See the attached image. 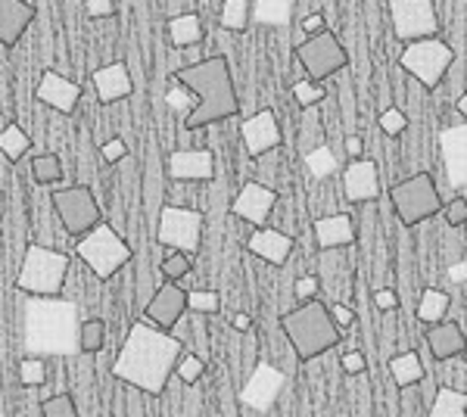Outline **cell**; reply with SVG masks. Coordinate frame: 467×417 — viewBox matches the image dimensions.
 Wrapping results in <instances>:
<instances>
[{
    "mask_svg": "<svg viewBox=\"0 0 467 417\" xmlns=\"http://www.w3.org/2000/svg\"><path fill=\"white\" fill-rule=\"evenodd\" d=\"M181 352H184V343L175 333L156 328L144 318V321H134L131 330H128V339L119 349L112 374L131 390L147 392V396H162L171 374L178 370Z\"/></svg>",
    "mask_w": 467,
    "mask_h": 417,
    "instance_id": "cell-1",
    "label": "cell"
},
{
    "mask_svg": "<svg viewBox=\"0 0 467 417\" xmlns=\"http://www.w3.org/2000/svg\"><path fill=\"white\" fill-rule=\"evenodd\" d=\"M171 78H178L181 85H187L197 94V106L184 119L187 131H200V128L224 122L240 112L237 88H234V75L224 57H209L202 63L184 66Z\"/></svg>",
    "mask_w": 467,
    "mask_h": 417,
    "instance_id": "cell-2",
    "label": "cell"
},
{
    "mask_svg": "<svg viewBox=\"0 0 467 417\" xmlns=\"http://www.w3.org/2000/svg\"><path fill=\"white\" fill-rule=\"evenodd\" d=\"M26 349L32 355L81 352V328L75 302L59 296H28L26 302Z\"/></svg>",
    "mask_w": 467,
    "mask_h": 417,
    "instance_id": "cell-3",
    "label": "cell"
},
{
    "mask_svg": "<svg viewBox=\"0 0 467 417\" xmlns=\"http://www.w3.org/2000/svg\"><path fill=\"white\" fill-rule=\"evenodd\" d=\"M281 330L287 333L293 352L303 361H312L318 355L330 352L334 346H340L343 339V328L334 321L330 308L315 296V299H306L299 308H293L281 318Z\"/></svg>",
    "mask_w": 467,
    "mask_h": 417,
    "instance_id": "cell-4",
    "label": "cell"
},
{
    "mask_svg": "<svg viewBox=\"0 0 467 417\" xmlns=\"http://www.w3.org/2000/svg\"><path fill=\"white\" fill-rule=\"evenodd\" d=\"M69 262H72L69 255L59 253V249L28 244L13 287L26 296H63Z\"/></svg>",
    "mask_w": 467,
    "mask_h": 417,
    "instance_id": "cell-5",
    "label": "cell"
},
{
    "mask_svg": "<svg viewBox=\"0 0 467 417\" xmlns=\"http://www.w3.org/2000/svg\"><path fill=\"white\" fill-rule=\"evenodd\" d=\"M131 255L134 253L128 246V240H122V234L107 222L94 224L88 234L78 237V259L100 280H109L116 271H122L131 262Z\"/></svg>",
    "mask_w": 467,
    "mask_h": 417,
    "instance_id": "cell-6",
    "label": "cell"
},
{
    "mask_svg": "<svg viewBox=\"0 0 467 417\" xmlns=\"http://www.w3.org/2000/svg\"><path fill=\"white\" fill-rule=\"evenodd\" d=\"M389 203H393L399 222L405 227H414L427 222V218L440 215L442 206H446L440 191H436V181L427 172H418L389 187Z\"/></svg>",
    "mask_w": 467,
    "mask_h": 417,
    "instance_id": "cell-7",
    "label": "cell"
},
{
    "mask_svg": "<svg viewBox=\"0 0 467 417\" xmlns=\"http://www.w3.org/2000/svg\"><path fill=\"white\" fill-rule=\"evenodd\" d=\"M451 63H455V50H451L446 41H440L436 35L409 41L402 47V53H399V66H402L414 81H420L427 90L442 85Z\"/></svg>",
    "mask_w": 467,
    "mask_h": 417,
    "instance_id": "cell-8",
    "label": "cell"
},
{
    "mask_svg": "<svg viewBox=\"0 0 467 417\" xmlns=\"http://www.w3.org/2000/svg\"><path fill=\"white\" fill-rule=\"evenodd\" d=\"M296 63L303 66V72L312 81H327L330 75L343 72L349 66V53L330 28H321L296 47Z\"/></svg>",
    "mask_w": 467,
    "mask_h": 417,
    "instance_id": "cell-9",
    "label": "cell"
},
{
    "mask_svg": "<svg viewBox=\"0 0 467 417\" xmlns=\"http://www.w3.org/2000/svg\"><path fill=\"white\" fill-rule=\"evenodd\" d=\"M202 237V212L187 206H162L160 227H156V240L165 249H184V253H197Z\"/></svg>",
    "mask_w": 467,
    "mask_h": 417,
    "instance_id": "cell-10",
    "label": "cell"
},
{
    "mask_svg": "<svg viewBox=\"0 0 467 417\" xmlns=\"http://www.w3.org/2000/svg\"><path fill=\"white\" fill-rule=\"evenodd\" d=\"M387 6L389 19H393V32L402 44L440 35V16H436L433 0H389Z\"/></svg>",
    "mask_w": 467,
    "mask_h": 417,
    "instance_id": "cell-11",
    "label": "cell"
},
{
    "mask_svg": "<svg viewBox=\"0 0 467 417\" xmlns=\"http://www.w3.org/2000/svg\"><path fill=\"white\" fill-rule=\"evenodd\" d=\"M54 209H57L59 222H63V227L69 234H75V237H81V234H88L94 224H100V203H97L94 191L85 184L57 191Z\"/></svg>",
    "mask_w": 467,
    "mask_h": 417,
    "instance_id": "cell-12",
    "label": "cell"
},
{
    "mask_svg": "<svg viewBox=\"0 0 467 417\" xmlns=\"http://www.w3.org/2000/svg\"><path fill=\"white\" fill-rule=\"evenodd\" d=\"M187 308H191L187 306V290H181L178 280L165 277V284L150 296V302L144 306V318L162 330H175Z\"/></svg>",
    "mask_w": 467,
    "mask_h": 417,
    "instance_id": "cell-13",
    "label": "cell"
},
{
    "mask_svg": "<svg viewBox=\"0 0 467 417\" xmlns=\"http://www.w3.org/2000/svg\"><path fill=\"white\" fill-rule=\"evenodd\" d=\"M275 203H277V193L271 191V187L259 184V181H250V184H244L240 187V193L234 196L231 215L244 218V222H250L253 227H262L268 222Z\"/></svg>",
    "mask_w": 467,
    "mask_h": 417,
    "instance_id": "cell-14",
    "label": "cell"
},
{
    "mask_svg": "<svg viewBox=\"0 0 467 417\" xmlns=\"http://www.w3.org/2000/svg\"><path fill=\"white\" fill-rule=\"evenodd\" d=\"M240 134H244L246 153L255 159L268 156L271 150L281 147V125H277V119L271 109H259L255 116L246 119V122L240 125Z\"/></svg>",
    "mask_w": 467,
    "mask_h": 417,
    "instance_id": "cell-15",
    "label": "cell"
},
{
    "mask_svg": "<svg viewBox=\"0 0 467 417\" xmlns=\"http://www.w3.org/2000/svg\"><path fill=\"white\" fill-rule=\"evenodd\" d=\"M35 97L54 112H59V116H72L81 100V85H75V81H69L59 72H44L35 88Z\"/></svg>",
    "mask_w": 467,
    "mask_h": 417,
    "instance_id": "cell-16",
    "label": "cell"
},
{
    "mask_svg": "<svg viewBox=\"0 0 467 417\" xmlns=\"http://www.w3.org/2000/svg\"><path fill=\"white\" fill-rule=\"evenodd\" d=\"M343 191L349 203H371L380 196V172L371 159H352L349 169L343 172Z\"/></svg>",
    "mask_w": 467,
    "mask_h": 417,
    "instance_id": "cell-17",
    "label": "cell"
},
{
    "mask_svg": "<svg viewBox=\"0 0 467 417\" xmlns=\"http://www.w3.org/2000/svg\"><path fill=\"white\" fill-rule=\"evenodd\" d=\"M281 386H284L281 370L271 368V365H259L250 374V381H246L240 399H244V405H250L253 412H268L271 401H275L277 392H281Z\"/></svg>",
    "mask_w": 467,
    "mask_h": 417,
    "instance_id": "cell-18",
    "label": "cell"
},
{
    "mask_svg": "<svg viewBox=\"0 0 467 417\" xmlns=\"http://www.w3.org/2000/svg\"><path fill=\"white\" fill-rule=\"evenodd\" d=\"M37 19V6L28 0H0V44L16 47L28 26Z\"/></svg>",
    "mask_w": 467,
    "mask_h": 417,
    "instance_id": "cell-19",
    "label": "cell"
},
{
    "mask_svg": "<svg viewBox=\"0 0 467 417\" xmlns=\"http://www.w3.org/2000/svg\"><path fill=\"white\" fill-rule=\"evenodd\" d=\"M440 147H442V162H446L449 184L464 187L467 184V122L442 131Z\"/></svg>",
    "mask_w": 467,
    "mask_h": 417,
    "instance_id": "cell-20",
    "label": "cell"
},
{
    "mask_svg": "<svg viewBox=\"0 0 467 417\" xmlns=\"http://www.w3.org/2000/svg\"><path fill=\"white\" fill-rule=\"evenodd\" d=\"M169 174L175 181H213L215 153L213 150H175L169 156Z\"/></svg>",
    "mask_w": 467,
    "mask_h": 417,
    "instance_id": "cell-21",
    "label": "cell"
},
{
    "mask_svg": "<svg viewBox=\"0 0 467 417\" xmlns=\"http://www.w3.org/2000/svg\"><path fill=\"white\" fill-rule=\"evenodd\" d=\"M427 346H431V355L436 361H451L458 355H464L467 349V333L458 328L455 321H436L427 328Z\"/></svg>",
    "mask_w": 467,
    "mask_h": 417,
    "instance_id": "cell-22",
    "label": "cell"
},
{
    "mask_svg": "<svg viewBox=\"0 0 467 417\" xmlns=\"http://www.w3.org/2000/svg\"><path fill=\"white\" fill-rule=\"evenodd\" d=\"M94 90H97V97H100V103H116V100L131 97L134 81H131L128 66L125 63L100 66V69L94 72Z\"/></svg>",
    "mask_w": 467,
    "mask_h": 417,
    "instance_id": "cell-23",
    "label": "cell"
},
{
    "mask_svg": "<svg viewBox=\"0 0 467 417\" xmlns=\"http://www.w3.org/2000/svg\"><path fill=\"white\" fill-rule=\"evenodd\" d=\"M250 253L265 259L268 265H284L293 253V237L284 231H275V227H255L250 237Z\"/></svg>",
    "mask_w": 467,
    "mask_h": 417,
    "instance_id": "cell-24",
    "label": "cell"
},
{
    "mask_svg": "<svg viewBox=\"0 0 467 417\" xmlns=\"http://www.w3.org/2000/svg\"><path fill=\"white\" fill-rule=\"evenodd\" d=\"M315 240L321 249H343L356 244V224L349 215H324L315 222Z\"/></svg>",
    "mask_w": 467,
    "mask_h": 417,
    "instance_id": "cell-25",
    "label": "cell"
},
{
    "mask_svg": "<svg viewBox=\"0 0 467 417\" xmlns=\"http://www.w3.org/2000/svg\"><path fill=\"white\" fill-rule=\"evenodd\" d=\"M206 37V28L197 13H181V16H171L169 19V41L175 47H193Z\"/></svg>",
    "mask_w": 467,
    "mask_h": 417,
    "instance_id": "cell-26",
    "label": "cell"
},
{
    "mask_svg": "<svg viewBox=\"0 0 467 417\" xmlns=\"http://www.w3.org/2000/svg\"><path fill=\"white\" fill-rule=\"evenodd\" d=\"M389 374H393V381L402 386V390H409V386H418L424 381V365H420V355L409 349V352H399L393 361H389Z\"/></svg>",
    "mask_w": 467,
    "mask_h": 417,
    "instance_id": "cell-27",
    "label": "cell"
},
{
    "mask_svg": "<svg viewBox=\"0 0 467 417\" xmlns=\"http://www.w3.org/2000/svg\"><path fill=\"white\" fill-rule=\"evenodd\" d=\"M427 414L431 417H467V392L451 390V386H440L433 405L427 408Z\"/></svg>",
    "mask_w": 467,
    "mask_h": 417,
    "instance_id": "cell-28",
    "label": "cell"
},
{
    "mask_svg": "<svg viewBox=\"0 0 467 417\" xmlns=\"http://www.w3.org/2000/svg\"><path fill=\"white\" fill-rule=\"evenodd\" d=\"M446 312H449V293L436 290V287H427L418 299V321L424 324V328H431V324L442 321Z\"/></svg>",
    "mask_w": 467,
    "mask_h": 417,
    "instance_id": "cell-29",
    "label": "cell"
},
{
    "mask_svg": "<svg viewBox=\"0 0 467 417\" xmlns=\"http://www.w3.org/2000/svg\"><path fill=\"white\" fill-rule=\"evenodd\" d=\"M28 150H32V138L16 122H6L4 134H0V153H4L6 162H19Z\"/></svg>",
    "mask_w": 467,
    "mask_h": 417,
    "instance_id": "cell-30",
    "label": "cell"
},
{
    "mask_svg": "<svg viewBox=\"0 0 467 417\" xmlns=\"http://www.w3.org/2000/svg\"><path fill=\"white\" fill-rule=\"evenodd\" d=\"M253 16L262 26H287L293 16V0H255Z\"/></svg>",
    "mask_w": 467,
    "mask_h": 417,
    "instance_id": "cell-31",
    "label": "cell"
},
{
    "mask_svg": "<svg viewBox=\"0 0 467 417\" xmlns=\"http://www.w3.org/2000/svg\"><path fill=\"white\" fill-rule=\"evenodd\" d=\"M246 26H250V0H224L222 28H228V32H246Z\"/></svg>",
    "mask_w": 467,
    "mask_h": 417,
    "instance_id": "cell-32",
    "label": "cell"
},
{
    "mask_svg": "<svg viewBox=\"0 0 467 417\" xmlns=\"http://www.w3.org/2000/svg\"><path fill=\"white\" fill-rule=\"evenodd\" d=\"M32 174L37 184H59L63 181V162L57 153H41L32 159Z\"/></svg>",
    "mask_w": 467,
    "mask_h": 417,
    "instance_id": "cell-33",
    "label": "cell"
},
{
    "mask_svg": "<svg viewBox=\"0 0 467 417\" xmlns=\"http://www.w3.org/2000/svg\"><path fill=\"white\" fill-rule=\"evenodd\" d=\"M103 346H107V324H103L100 318H88V321L81 324V352L97 355V352H103Z\"/></svg>",
    "mask_w": 467,
    "mask_h": 417,
    "instance_id": "cell-34",
    "label": "cell"
},
{
    "mask_svg": "<svg viewBox=\"0 0 467 417\" xmlns=\"http://www.w3.org/2000/svg\"><path fill=\"white\" fill-rule=\"evenodd\" d=\"M290 94H293V100L303 106V109H312V106H318L324 97H327V90H324V81L306 78V81H296Z\"/></svg>",
    "mask_w": 467,
    "mask_h": 417,
    "instance_id": "cell-35",
    "label": "cell"
},
{
    "mask_svg": "<svg viewBox=\"0 0 467 417\" xmlns=\"http://www.w3.org/2000/svg\"><path fill=\"white\" fill-rule=\"evenodd\" d=\"M160 271L169 280H181L191 275V253H184V249H169L165 253V259L160 265Z\"/></svg>",
    "mask_w": 467,
    "mask_h": 417,
    "instance_id": "cell-36",
    "label": "cell"
},
{
    "mask_svg": "<svg viewBox=\"0 0 467 417\" xmlns=\"http://www.w3.org/2000/svg\"><path fill=\"white\" fill-rule=\"evenodd\" d=\"M306 165L315 178H330L337 172V156L327 147H315L312 153H306Z\"/></svg>",
    "mask_w": 467,
    "mask_h": 417,
    "instance_id": "cell-37",
    "label": "cell"
},
{
    "mask_svg": "<svg viewBox=\"0 0 467 417\" xmlns=\"http://www.w3.org/2000/svg\"><path fill=\"white\" fill-rule=\"evenodd\" d=\"M187 306H191V312L200 315H218L222 312V296L215 290H193L187 293Z\"/></svg>",
    "mask_w": 467,
    "mask_h": 417,
    "instance_id": "cell-38",
    "label": "cell"
},
{
    "mask_svg": "<svg viewBox=\"0 0 467 417\" xmlns=\"http://www.w3.org/2000/svg\"><path fill=\"white\" fill-rule=\"evenodd\" d=\"M41 412L44 417H75L78 414V405L69 392H59V396H47L41 401Z\"/></svg>",
    "mask_w": 467,
    "mask_h": 417,
    "instance_id": "cell-39",
    "label": "cell"
},
{
    "mask_svg": "<svg viewBox=\"0 0 467 417\" xmlns=\"http://www.w3.org/2000/svg\"><path fill=\"white\" fill-rule=\"evenodd\" d=\"M178 381L181 383H197L202 374H206V359L202 355H181V361H178Z\"/></svg>",
    "mask_w": 467,
    "mask_h": 417,
    "instance_id": "cell-40",
    "label": "cell"
},
{
    "mask_svg": "<svg viewBox=\"0 0 467 417\" xmlns=\"http://www.w3.org/2000/svg\"><path fill=\"white\" fill-rule=\"evenodd\" d=\"M19 381L22 386H41L47 381V368L41 359H22L19 361Z\"/></svg>",
    "mask_w": 467,
    "mask_h": 417,
    "instance_id": "cell-41",
    "label": "cell"
},
{
    "mask_svg": "<svg viewBox=\"0 0 467 417\" xmlns=\"http://www.w3.org/2000/svg\"><path fill=\"white\" fill-rule=\"evenodd\" d=\"M378 125H380L383 134H389V138H399V134H402L405 128H409V116H405L402 109H396V106H393V109H383L380 112V122Z\"/></svg>",
    "mask_w": 467,
    "mask_h": 417,
    "instance_id": "cell-42",
    "label": "cell"
},
{
    "mask_svg": "<svg viewBox=\"0 0 467 417\" xmlns=\"http://www.w3.org/2000/svg\"><path fill=\"white\" fill-rule=\"evenodd\" d=\"M442 218H446L451 227L467 224V200H464V196H455V200H449L446 206H442Z\"/></svg>",
    "mask_w": 467,
    "mask_h": 417,
    "instance_id": "cell-43",
    "label": "cell"
},
{
    "mask_svg": "<svg viewBox=\"0 0 467 417\" xmlns=\"http://www.w3.org/2000/svg\"><path fill=\"white\" fill-rule=\"evenodd\" d=\"M100 153H103V162L116 165V162H122V159L128 156V143H125L122 138H112V141L103 143Z\"/></svg>",
    "mask_w": 467,
    "mask_h": 417,
    "instance_id": "cell-44",
    "label": "cell"
},
{
    "mask_svg": "<svg viewBox=\"0 0 467 417\" xmlns=\"http://www.w3.org/2000/svg\"><path fill=\"white\" fill-rule=\"evenodd\" d=\"M318 290H321V280L315 277V275H306V277H299L296 280V287H293V293L299 296V299H315V296H318Z\"/></svg>",
    "mask_w": 467,
    "mask_h": 417,
    "instance_id": "cell-45",
    "label": "cell"
},
{
    "mask_svg": "<svg viewBox=\"0 0 467 417\" xmlns=\"http://www.w3.org/2000/svg\"><path fill=\"white\" fill-rule=\"evenodd\" d=\"M340 365H343V370L349 377H358V374H365V370H368V359L361 352H346L340 359Z\"/></svg>",
    "mask_w": 467,
    "mask_h": 417,
    "instance_id": "cell-46",
    "label": "cell"
},
{
    "mask_svg": "<svg viewBox=\"0 0 467 417\" xmlns=\"http://www.w3.org/2000/svg\"><path fill=\"white\" fill-rule=\"evenodd\" d=\"M85 4H88V16L90 19L116 16V4H112V0H85Z\"/></svg>",
    "mask_w": 467,
    "mask_h": 417,
    "instance_id": "cell-47",
    "label": "cell"
},
{
    "mask_svg": "<svg viewBox=\"0 0 467 417\" xmlns=\"http://www.w3.org/2000/svg\"><path fill=\"white\" fill-rule=\"evenodd\" d=\"M374 306L380 308V312H396L399 308V296H396V290H374Z\"/></svg>",
    "mask_w": 467,
    "mask_h": 417,
    "instance_id": "cell-48",
    "label": "cell"
},
{
    "mask_svg": "<svg viewBox=\"0 0 467 417\" xmlns=\"http://www.w3.org/2000/svg\"><path fill=\"white\" fill-rule=\"evenodd\" d=\"M330 315H334V321L340 324V328H352V324H356V312H352L349 306H343V302H334Z\"/></svg>",
    "mask_w": 467,
    "mask_h": 417,
    "instance_id": "cell-49",
    "label": "cell"
},
{
    "mask_svg": "<svg viewBox=\"0 0 467 417\" xmlns=\"http://www.w3.org/2000/svg\"><path fill=\"white\" fill-rule=\"evenodd\" d=\"M321 28H324V16H321V13H312V16L303 19V32L306 35H315V32H321Z\"/></svg>",
    "mask_w": 467,
    "mask_h": 417,
    "instance_id": "cell-50",
    "label": "cell"
},
{
    "mask_svg": "<svg viewBox=\"0 0 467 417\" xmlns=\"http://www.w3.org/2000/svg\"><path fill=\"white\" fill-rule=\"evenodd\" d=\"M346 153H349V159H361V153H365V143H361L358 134L346 138Z\"/></svg>",
    "mask_w": 467,
    "mask_h": 417,
    "instance_id": "cell-51",
    "label": "cell"
},
{
    "mask_svg": "<svg viewBox=\"0 0 467 417\" xmlns=\"http://www.w3.org/2000/svg\"><path fill=\"white\" fill-rule=\"evenodd\" d=\"M234 330H240V333H250L253 330V318L250 315H234Z\"/></svg>",
    "mask_w": 467,
    "mask_h": 417,
    "instance_id": "cell-52",
    "label": "cell"
},
{
    "mask_svg": "<svg viewBox=\"0 0 467 417\" xmlns=\"http://www.w3.org/2000/svg\"><path fill=\"white\" fill-rule=\"evenodd\" d=\"M455 109H458V116H462V119H467V90H464V94H462V97H458Z\"/></svg>",
    "mask_w": 467,
    "mask_h": 417,
    "instance_id": "cell-53",
    "label": "cell"
},
{
    "mask_svg": "<svg viewBox=\"0 0 467 417\" xmlns=\"http://www.w3.org/2000/svg\"><path fill=\"white\" fill-rule=\"evenodd\" d=\"M464 359H467V349H464Z\"/></svg>",
    "mask_w": 467,
    "mask_h": 417,
    "instance_id": "cell-54",
    "label": "cell"
}]
</instances>
